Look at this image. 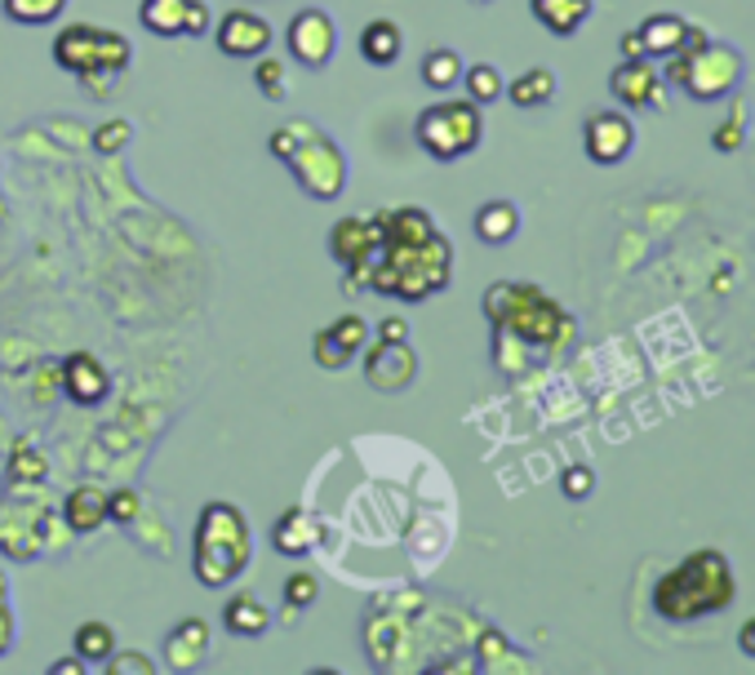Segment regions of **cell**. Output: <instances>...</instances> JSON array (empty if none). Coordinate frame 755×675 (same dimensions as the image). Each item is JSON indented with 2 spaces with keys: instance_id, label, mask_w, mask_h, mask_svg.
I'll list each match as a JSON object with an SVG mask.
<instances>
[{
  "instance_id": "1",
  "label": "cell",
  "mask_w": 755,
  "mask_h": 675,
  "mask_svg": "<svg viewBox=\"0 0 755 675\" xmlns=\"http://www.w3.org/2000/svg\"><path fill=\"white\" fill-rule=\"evenodd\" d=\"M254 560V529L236 502H205L192 538V573L200 586H231Z\"/></svg>"
},
{
  "instance_id": "2",
  "label": "cell",
  "mask_w": 755,
  "mask_h": 675,
  "mask_svg": "<svg viewBox=\"0 0 755 675\" xmlns=\"http://www.w3.org/2000/svg\"><path fill=\"white\" fill-rule=\"evenodd\" d=\"M737 595V582H733V569L720 551H693L680 569H671L662 582H658V613L662 617H702V613H720L724 604H733Z\"/></svg>"
},
{
  "instance_id": "3",
  "label": "cell",
  "mask_w": 755,
  "mask_h": 675,
  "mask_svg": "<svg viewBox=\"0 0 755 675\" xmlns=\"http://www.w3.org/2000/svg\"><path fill=\"white\" fill-rule=\"evenodd\" d=\"M449 240L436 236L418 249H383L373 262V271L364 276L369 289L377 293H392V298H405V302H418L427 293H441L449 284Z\"/></svg>"
},
{
  "instance_id": "4",
  "label": "cell",
  "mask_w": 755,
  "mask_h": 675,
  "mask_svg": "<svg viewBox=\"0 0 755 675\" xmlns=\"http://www.w3.org/2000/svg\"><path fill=\"white\" fill-rule=\"evenodd\" d=\"M414 138L418 147L441 160V165H454L463 156H472L485 138V116L472 98H445V103H432L418 112L414 121Z\"/></svg>"
},
{
  "instance_id": "5",
  "label": "cell",
  "mask_w": 755,
  "mask_h": 675,
  "mask_svg": "<svg viewBox=\"0 0 755 675\" xmlns=\"http://www.w3.org/2000/svg\"><path fill=\"white\" fill-rule=\"evenodd\" d=\"M485 311L498 333H520V343H556V329H569L565 311L529 284H494L485 293Z\"/></svg>"
},
{
  "instance_id": "6",
  "label": "cell",
  "mask_w": 755,
  "mask_h": 675,
  "mask_svg": "<svg viewBox=\"0 0 755 675\" xmlns=\"http://www.w3.org/2000/svg\"><path fill=\"white\" fill-rule=\"evenodd\" d=\"M289 134H293V147H289L285 165L298 178V187L311 200H338L347 187V160H342L338 143L324 138L311 121H289Z\"/></svg>"
},
{
  "instance_id": "7",
  "label": "cell",
  "mask_w": 755,
  "mask_h": 675,
  "mask_svg": "<svg viewBox=\"0 0 755 675\" xmlns=\"http://www.w3.org/2000/svg\"><path fill=\"white\" fill-rule=\"evenodd\" d=\"M662 63H666L662 81L680 85L697 103L728 98L737 90V81H742V54L733 45H724V41H706L697 54H671Z\"/></svg>"
},
{
  "instance_id": "8",
  "label": "cell",
  "mask_w": 755,
  "mask_h": 675,
  "mask_svg": "<svg viewBox=\"0 0 755 675\" xmlns=\"http://www.w3.org/2000/svg\"><path fill=\"white\" fill-rule=\"evenodd\" d=\"M134 59V45L121 37V32H107V28H94V23H68L59 37H54V63L72 76H85V72H125Z\"/></svg>"
},
{
  "instance_id": "9",
  "label": "cell",
  "mask_w": 755,
  "mask_h": 675,
  "mask_svg": "<svg viewBox=\"0 0 755 675\" xmlns=\"http://www.w3.org/2000/svg\"><path fill=\"white\" fill-rule=\"evenodd\" d=\"M285 45H289L293 63H302L307 72H324L333 63V50H338V23L324 10H298L289 19Z\"/></svg>"
},
{
  "instance_id": "10",
  "label": "cell",
  "mask_w": 755,
  "mask_h": 675,
  "mask_svg": "<svg viewBox=\"0 0 755 675\" xmlns=\"http://www.w3.org/2000/svg\"><path fill=\"white\" fill-rule=\"evenodd\" d=\"M360 370H364V383H369L373 392L396 396V392H410V387H414V378H418V356H414L410 343H383V338H377V343L364 347Z\"/></svg>"
},
{
  "instance_id": "11",
  "label": "cell",
  "mask_w": 755,
  "mask_h": 675,
  "mask_svg": "<svg viewBox=\"0 0 755 675\" xmlns=\"http://www.w3.org/2000/svg\"><path fill=\"white\" fill-rule=\"evenodd\" d=\"M609 94L627 112H658L666 103V81L658 72V59H622L609 72Z\"/></svg>"
},
{
  "instance_id": "12",
  "label": "cell",
  "mask_w": 755,
  "mask_h": 675,
  "mask_svg": "<svg viewBox=\"0 0 755 675\" xmlns=\"http://www.w3.org/2000/svg\"><path fill=\"white\" fill-rule=\"evenodd\" d=\"M329 253L351 271V276H369L377 253H383V236H377L373 218H338L329 231Z\"/></svg>"
},
{
  "instance_id": "13",
  "label": "cell",
  "mask_w": 755,
  "mask_h": 675,
  "mask_svg": "<svg viewBox=\"0 0 755 675\" xmlns=\"http://www.w3.org/2000/svg\"><path fill=\"white\" fill-rule=\"evenodd\" d=\"M209 37H214L218 54H227V59H262V54L271 50V37H276V32H271V23H267L262 14H254V10H227Z\"/></svg>"
},
{
  "instance_id": "14",
  "label": "cell",
  "mask_w": 755,
  "mask_h": 675,
  "mask_svg": "<svg viewBox=\"0 0 755 675\" xmlns=\"http://www.w3.org/2000/svg\"><path fill=\"white\" fill-rule=\"evenodd\" d=\"M582 147H587V156H591V165H622L627 156H631V147H635V125H631V116H622V112H596V116H587V125H582Z\"/></svg>"
},
{
  "instance_id": "15",
  "label": "cell",
  "mask_w": 755,
  "mask_h": 675,
  "mask_svg": "<svg viewBox=\"0 0 755 675\" xmlns=\"http://www.w3.org/2000/svg\"><path fill=\"white\" fill-rule=\"evenodd\" d=\"M63 392H68V401L94 409L112 396V374L94 352H72V356H63Z\"/></svg>"
},
{
  "instance_id": "16",
  "label": "cell",
  "mask_w": 755,
  "mask_h": 675,
  "mask_svg": "<svg viewBox=\"0 0 755 675\" xmlns=\"http://www.w3.org/2000/svg\"><path fill=\"white\" fill-rule=\"evenodd\" d=\"M209 653V622L205 617H183L169 635H165V662L174 671H192L200 666Z\"/></svg>"
},
{
  "instance_id": "17",
  "label": "cell",
  "mask_w": 755,
  "mask_h": 675,
  "mask_svg": "<svg viewBox=\"0 0 755 675\" xmlns=\"http://www.w3.org/2000/svg\"><path fill=\"white\" fill-rule=\"evenodd\" d=\"M63 520L72 533H94L107 525V489L103 485H76L63 498Z\"/></svg>"
},
{
  "instance_id": "18",
  "label": "cell",
  "mask_w": 755,
  "mask_h": 675,
  "mask_svg": "<svg viewBox=\"0 0 755 675\" xmlns=\"http://www.w3.org/2000/svg\"><path fill=\"white\" fill-rule=\"evenodd\" d=\"M401 50H405V37L392 19H373L364 32H360V59L369 68H392L401 63Z\"/></svg>"
},
{
  "instance_id": "19",
  "label": "cell",
  "mask_w": 755,
  "mask_h": 675,
  "mask_svg": "<svg viewBox=\"0 0 755 675\" xmlns=\"http://www.w3.org/2000/svg\"><path fill=\"white\" fill-rule=\"evenodd\" d=\"M529 10L551 37H573L591 19V0H529Z\"/></svg>"
},
{
  "instance_id": "20",
  "label": "cell",
  "mask_w": 755,
  "mask_h": 675,
  "mask_svg": "<svg viewBox=\"0 0 755 675\" xmlns=\"http://www.w3.org/2000/svg\"><path fill=\"white\" fill-rule=\"evenodd\" d=\"M516 231H520V209L511 200H485L476 209V236H480V245H494V249L498 245H511Z\"/></svg>"
},
{
  "instance_id": "21",
  "label": "cell",
  "mask_w": 755,
  "mask_h": 675,
  "mask_svg": "<svg viewBox=\"0 0 755 675\" xmlns=\"http://www.w3.org/2000/svg\"><path fill=\"white\" fill-rule=\"evenodd\" d=\"M320 542V525L307 516V511H285L280 520H276V529H271V547L280 551V555H307L311 547Z\"/></svg>"
},
{
  "instance_id": "22",
  "label": "cell",
  "mask_w": 755,
  "mask_h": 675,
  "mask_svg": "<svg viewBox=\"0 0 755 675\" xmlns=\"http://www.w3.org/2000/svg\"><path fill=\"white\" fill-rule=\"evenodd\" d=\"M223 626L231 631V635H240V640H258L267 626H271V609L258 600V595H231L227 604H223Z\"/></svg>"
},
{
  "instance_id": "23",
  "label": "cell",
  "mask_w": 755,
  "mask_h": 675,
  "mask_svg": "<svg viewBox=\"0 0 755 675\" xmlns=\"http://www.w3.org/2000/svg\"><path fill=\"white\" fill-rule=\"evenodd\" d=\"M503 98H511V103L525 107V112L547 107V103L556 98V72H551V68H529V72H520L516 81H507Z\"/></svg>"
},
{
  "instance_id": "24",
  "label": "cell",
  "mask_w": 755,
  "mask_h": 675,
  "mask_svg": "<svg viewBox=\"0 0 755 675\" xmlns=\"http://www.w3.org/2000/svg\"><path fill=\"white\" fill-rule=\"evenodd\" d=\"M684 32H689V23H684L680 14H649V19L640 23L644 54H649V59H671V54L680 50Z\"/></svg>"
},
{
  "instance_id": "25",
  "label": "cell",
  "mask_w": 755,
  "mask_h": 675,
  "mask_svg": "<svg viewBox=\"0 0 755 675\" xmlns=\"http://www.w3.org/2000/svg\"><path fill=\"white\" fill-rule=\"evenodd\" d=\"M187 6H192V0H143V6H138V23H143L152 37L174 41V37H183Z\"/></svg>"
},
{
  "instance_id": "26",
  "label": "cell",
  "mask_w": 755,
  "mask_h": 675,
  "mask_svg": "<svg viewBox=\"0 0 755 675\" xmlns=\"http://www.w3.org/2000/svg\"><path fill=\"white\" fill-rule=\"evenodd\" d=\"M418 72H423V85L436 90V94L458 90V81H463V54L458 50H427Z\"/></svg>"
},
{
  "instance_id": "27",
  "label": "cell",
  "mask_w": 755,
  "mask_h": 675,
  "mask_svg": "<svg viewBox=\"0 0 755 675\" xmlns=\"http://www.w3.org/2000/svg\"><path fill=\"white\" fill-rule=\"evenodd\" d=\"M0 10H6V19L19 28H50L63 19L68 0H0Z\"/></svg>"
},
{
  "instance_id": "28",
  "label": "cell",
  "mask_w": 755,
  "mask_h": 675,
  "mask_svg": "<svg viewBox=\"0 0 755 675\" xmlns=\"http://www.w3.org/2000/svg\"><path fill=\"white\" fill-rule=\"evenodd\" d=\"M72 644H76V657L85 666H103L116 653V631L107 622H85V626H76V640Z\"/></svg>"
},
{
  "instance_id": "29",
  "label": "cell",
  "mask_w": 755,
  "mask_h": 675,
  "mask_svg": "<svg viewBox=\"0 0 755 675\" xmlns=\"http://www.w3.org/2000/svg\"><path fill=\"white\" fill-rule=\"evenodd\" d=\"M463 90H467V98L476 103V107H489V103H498L503 98V72L494 68V63H476V68H463V81H458Z\"/></svg>"
},
{
  "instance_id": "30",
  "label": "cell",
  "mask_w": 755,
  "mask_h": 675,
  "mask_svg": "<svg viewBox=\"0 0 755 675\" xmlns=\"http://www.w3.org/2000/svg\"><path fill=\"white\" fill-rule=\"evenodd\" d=\"M45 476H50V458L23 440V445L10 454V480H14V485H41Z\"/></svg>"
},
{
  "instance_id": "31",
  "label": "cell",
  "mask_w": 755,
  "mask_h": 675,
  "mask_svg": "<svg viewBox=\"0 0 755 675\" xmlns=\"http://www.w3.org/2000/svg\"><path fill=\"white\" fill-rule=\"evenodd\" d=\"M311 356H316V365H320V370H329V374H338V370H347V365L355 361V356L338 343V338H333L329 329H320V333L311 338Z\"/></svg>"
},
{
  "instance_id": "32",
  "label": "cell",
  "mask_w": 755,
  "mask_h": 675,
  "mask_svg": "<svg viewBox=\"0 0 755 675\" xmlns=\"http://www.w3.org/2000/svg\"><path fill=\"white\" fill-rule=\"evenodd\" d=\"M320 595V578L316 573H289L285 578V613H298V609H311Z\"/></svg>"
},
{
  "instance_id": "33",
  "label": "cell",
  "mask_w": 755,
  "mask_h": 675,
  "mask_svg": "<svg viewBox=\"0 0 755 675\" xmlns=\"http://www.w3.org/2000/svg\"><path fill=\"white\" fill-rule=\"evenodd\" d=\"M329 333L338 338V343L351 352V356H360L364 347H369V324H364V315H355V311H347V315H338L333 324H329Z\"/></svg>"
},
{
  "instance_id": "34",
  "label": "cell",
  "mask_w": 755,
  "mask_h": 675,
  "mask_svg": "<svg viewBox=\"0 0 755 675\" xmlns=\"http://www.w3.org/2000/svg\"><path fill=\"white\" fill-rule=\"evenodd\" d=\"M130 138H134V125H130L125 116L103 121V125L94 129V152H99V156H116V152L130 147Z\"/></svg>"
},
{
  "instance_id": "35",
  "label": "cell",
  "mask_w": 755,
  "mask_h": 675,
  "mask_svg": "<svg viewBox=\"0 0 755 675\" xmlns=\"http://www.w3.org/2000/svg\"><path fill=\"white\" fill-rule=\"evenodd\" d=\"M254 85L262 90V98H285V63L280 59H254Z\"/></svg>"
},
{
  "instance_id": "36",
  "label": "cell",
  "mask_w": 755,
  "mask_h": 675,
  "mask_svg": "<svg viewBox=\"0 0 755 675\" xmlns=\"http://www.w3.org/2000/svg\"><path fill=\"white\" fill-rule=\"evenodd\" d=\"M560 494H565L569 502H587V498L596 494V471L582 467V463H578V467H565V471H560Z\"/></svg>"
},
{
  "instance_id": "37",
  "label": "cell",
  "mask_w": 755,
  "mask_h": 675,
  "mask_svg": "<svg viewBox=\"0 0 755 675\" xmlns=\"http://www.w3.org/2000/svg\"><path fill=\"white\" fill-rule=\"evenodd\" d=\"M103 666H107V675H152L156 671V662L147 653H138V648H116Z\"/></svg>"
},
{
  "instance_id": "38",
  "label": "cell",
  "mask_w": 755,
  "mask_h": 675,
  "mask_svg": "<svg viewBox=\"0 0 755 675\" xmlns=\"http://www.w3.org/2000/svg\"><path fill=\"white\" fill-rule=\"evenodd\" d=\"M138 511H143V498H138L134 489H112V494H107V520H112V525H134Z\"/></svg>"
},
{
  "instance_id": "39",
  "label": "cell",
  "mask_w": 755,
  "mask_h": 675,
  "mask_svg": "<svg viewBox=\"0 0 755 675\" xmlns=\"http://www.w3.org/2000/svg\"><path fill=\"white\" fill-rule=\"evenodd\" d=\"M742 143H746V112L737 107V116H728V121H724V125L711 134V147L728 156V152H737Z\"/></svg>"
},
{
  "instance_id": "40",
  "label": "cell",
  "mask_w": 755,
  "mask_h": 675,
  "mask_svg": "<svg viewBox=\"0 0 755 675\" xmlns=\"http://www.w3.org/2000/svg\"><path fill=\"white\" fill-rule=\"evenodd\" d=\"M214 32V14L205 0H192L187 6V23H183V37H209Z\"/></svg>"
},
{
  "instance_id": "41",
  "label": "cell",
  "mask_w": 755,
  "mask_h": 675,
  "mask_svg": "<svg viewBox=\"0 0 755 675\" xmlns=\"http://www.w3.org/2000/svg\"><path fill=\"white\" fill-rule=\"evenodd\" d=\"M85 90H90V98H107L112 90H116V81H121V72H85V76H76Z\"/></svg>"
},
{
  "instance_id": "42",
  "label": "cell",
  "mask_w": 755,
  "mask_h": 675,
  "mask_svg": "<svg viewBox=\"0 0 755 675\" xmlns=\"http://www.w3.org/2000/svg\"><path fill=\"white\" fill-rule=\"evenodd\" d=\"M377 338H383V343H410V320L405 315H383L377 320Z\"/></svg>"
},
{
  "instance_id": "43",
  "label": "cell",
  "mask_w": 755,
  "mask_h": 675,
  "mask_svg": "<svg viewBox=\"0 0 755 675\" xmlns=\"http://www.w3.org/2000/svg\"><path fill=\"white\" fill-rule=\"evenodd\" d=\"M10 648H14V613H10V604H0V657Z\"/></svg>"
},
{
  "instance_id": "44",
  "label": "cell",
  "mask_w": 755,
  "mask_h": 675,
  "mask_svg": "<svg viewBox=\"0 0 755 675\" xmlns=\"http://www.w3.org/2000/svg\"><path fill=\"white\" fill-rule=\"evenodd\" d=\"M618 50H622V59H649V54H644V37H640V28H635V32H627V37L618 41Z\"/></svg>"
},
{
  "instance_id": "45",
  "label": "cell",
  "mask_w": 755,
  "mask_h": 675,
  "mask_svg": "<svg viewBox=\"0 0 755 675\" xmlns=\"http://www.w3.org/2000/svg\"><path fill=\"white\" fill-rule=\"evenodd\" d=\"M737 648H742L746 657H755V617H746V622L737 626Z\"/></svg>"
},
{
  "instance_id": "46",
  "label": "cell",
  "mask_w": 755,
  "mask_h": 675,
  "mask_svg": "<svg viewBox=\"0 0 755 675\" xmlns=\"http://www.w3.org/2000/svg\"><path fill=\"white\" fill-rule=\"evenodd\" d=\"M50 675H85V662L81 657H63V662L50 666Z\"/></svg>"
},
{
  "instance_id": "47",
  "label": "cell",
  "mask_w": 755,
  "mask_h": 675,
  "mask_svg": "<svg viewBox=\"0 0 755 675\" xmlns=\"http://www.w3.org/2000/svg\"><path fill=\"white\" fill-rule=\"evenodd\" d=\"M0 604H10V582H6V573H0Z\"/></svg>"
},
{
  "instance_id": "48",
  "label": "cell",
  "mask_w": 755,
  "mask_h": 675,
  "mask_svg": "<svg viewBox=\"0 0 755 675\" xmlns=\"http://www.w3.org/2000/svg\"><path fill=\"white\" fill-rule=\"evenodd\" d=\"M480 6H485V0H480Z\"/></svg>"
}]
</instances>
